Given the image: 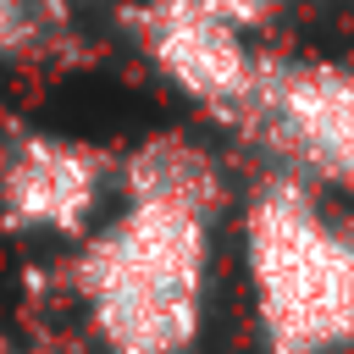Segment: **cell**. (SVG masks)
<instances>
[{
	"label": "cell",
	"mask_w": 354,
	"mask_h": 354,
	"mask_svg": "<svg viewBox=\"0 0 354 354\" xmlns=\"http://www.w3.org/2000/svg\"><path fill=\"white\" fill-rule=\"evenodd\" d=\"M210 194L127 183L83 254V299L111 354H188L210 282Z\"/></svg>",
	"instance_id": "cell-1"
},
{
	"label": "cell",
	"mask_w": 354,
	"mask_h": 354,
	"mask_svg": "<svg viewBox=\"0 0 354 354\" xmlns=\"http://www.w3.org/2000/svg\"><path fill=\"white\" fill-rule=\"evenodd\" d=\"M149 55L160 72L205 105H254L260 72L238 39V22L205 0H160L144 17Z\"/></svg>",
	"instance_id": "cell-4"
},
{
	"label": "cell",
	"mask_w": 354,
	"mask_h": 354,
	"mask_svg": "<svg viewBox=\"0 0 354 354\" xmlns=\"http://www.w3.org/2000/svg\"><path fill=\"white\" fill-rule=\"evenodd\" d=\"M105 188V160L72 138H22L0 160V210L17 232L72 238L94 221Z\"/></svg>",
	"instance_id": "cell-3"
},
{
	"label": "cell",
	"mask_w": 354,
	"mask_h": 354,
	"mask_svg": "<svg viewBox=\"0 0 354 354\" xmlns=\"http://www.w3.org/2000/svg\"><path fill=\"white\" fill-rule=\"evenodd\" d=\"M249 288L266 354L354 348V232L299 183H266L249 205Z\"/></svg>",
	"instance_id": "cell-2"
}]
</instances>
